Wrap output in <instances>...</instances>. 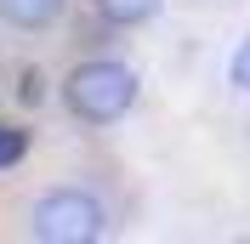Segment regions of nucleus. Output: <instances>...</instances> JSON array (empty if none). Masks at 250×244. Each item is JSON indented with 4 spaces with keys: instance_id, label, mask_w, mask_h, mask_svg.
<instances>
[{
    "instance_id": "nucleus-1",
    "label": "nucleus",
    "mask_w": 250,
    "mask_h": 244,
    "mask_svg": "<svg viewBox=\"0 0 250 244\" xmlns=\"http://www.w3.org/2000/svg\"><path fill=\"white\" fill-rule=\"evenodd\" d=\"M62 97H68V114L85 125H114L120 114H131V102H137V74L125 68V62H80L74 74L62 80Z\"/></svg>"
},
{
    "instance_id": "nucleus-2",
    "label": "nucleus",
    "mask_w": 250,
    "mask_h": 244,
    "mask_svg": "<svg viewBox=\"0 0 250 244\" xmlns=\"http://www.w3.org/2000/svg\"><path fill=\"white\" fill-rule=\"evenodd\" d=\"M103 204H97L91 193H80V187H57V193H46L40 204H34L29 216V233L40 244H91L103 239Z\"/></svg>"
},
{
    "instance_id": "nucleus-3",
    "label": "nucleus",
    "mask_w": 250,
    "mask_h": 244,
    "mask_svg": "<svg viewBox=\"0 0 250 244\" xmlns=\"http://www.w3.org/2000/svg\"><path fill=\"white\" fill-rule=\"evenodd\" d=\"M57 12H62V0H0V17L12 29H46Z\"/></svg>"
},
{
    "instance_id": "nucleus-4",
    "label": "nucleus",
    "mask_w": 250,
    "mask_h": 244,
    "mask_svg": "<svg viewBox=\"0 0 250 244\" xmlns=\"http://www.w3.org/2000/svg\"><path fill=\"white\" fill-rule=\"evenodd\" d=\"M159 6H165V0H97V12L108 17V23H120V29H137V23H148Z\"/></svg>"
},
{
    "instance_id": "nucleus-5",
    "label": "nucleus",
    "mask_w": 250,
    "mask_h": 244,
    "mask_svg": "<svg viewBox=\"0 0 250 244\" xmlns=\"http://www.w3.org/2000/svg\"><path fill=\"white\" fill-rule=\"evenodd\" d=\"M23 153H29V131H17V125L0 120V170H12Z\"/></svg>"
},
{
    "instance_id": "nucleus-6",
    "label": "nucleus",
    "mask_w": 250,
    "mask_h": 244,
    "mask_svg": "<svg viewBox=\"0 0 250 244\" xmlns=\"http://www.w3.org/2000/svg\"><path fill=\"white\" fill-rule=\"evenodd\" d=\"M233 85H239V91H250V40L233 51Z\"/></svg>"
},
{
    "instance_id": "nucleus-7",
    "label": "nucleus",
    "mask_w": 250,
    "mask_h": 244,
    "mask_svg": "<svg viewBox=\"0 0 250 244\" xmlns=\"http://www.w3.org/2000/svg\"><path fill=\"white\" fill-rule=\"evenodd\" d=\"M40 97H46V80H40V74H23V102H40Z\"/></svg>"
}]
</instances>
